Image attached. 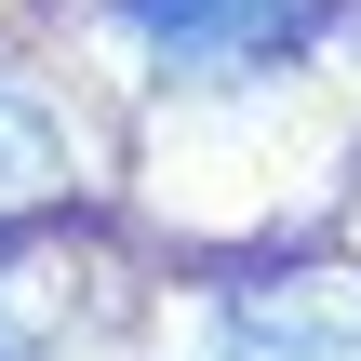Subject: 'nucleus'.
<instances>
[{"instance_id":"1","label":"nucleus","mask_w":361,"mask_h":361,"mask_svg":"<svg viewBox=\"0 0 361 361\" xmlns=\"http://www.w3.org/2000/svg\"><path fill=\"white\" fill-rule=\"evenodd\" d=\"M214 361H361V281L348 268H255V281H228Z\"/></svg>"},{"instance_id":"2","label":"nucleus","mask_w":361,"mask_h":361,"mask_svg":"<svg viewBox=\"0 0 361 361\" xmlns=\"http://www.w3.org/2000/svg\"><path fill=\"white\" fill-rule=\"evenodd\" d=\"M121 27L174 67H281L295 40H322V0H121Z\"/></svg>"},{"instance_id":"3","label":"nucleus","mask_w":361,"mask_h":361,"mask_svg":"<svg viewBox=\"0 0 361 361\" xmlns=\"http://www.w3.org/2000/svg\"><path fill=\"white\" fill-rule=\"evenodd\" d=\"M67 255H54V228H0V361H40L54 348V322H67Z\"/></svg>"},{"instance_id":"4","label":"nucleus","mask_w":361,"mask_h":361,"mask_svg":"<svg viewBox=\"0 0 361 361\" xmlns=\"http://www.w3.org/2000/svg\"><path fill=\"white\" fill-rule=\"evenodd\" d=\"M40 174H54V121H40V107L0 80V228L27 214V188H40Z\"/></svg>"}]
</instances>
